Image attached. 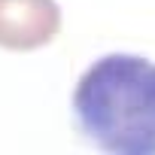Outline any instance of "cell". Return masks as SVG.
Returning <instances> with one entry per match:
<instances>
[{
  "mask_svg": "<svg viewBox=\"0 0 155 155\" xmlns=\"http://www.w3.org/2000/svg\"><path fill=\"white\" fill-rule=\"evenodd\" d=\"M73 125L110 155H155V61L110 52L91 61L73 88Z\"/></svg>",
  "mask_w": 155,
  "mask_h": 155,
  "instance_id": "1",
  "label": "cell"
},
{
  "mask_svg": "<svg viewBox=\"0 0 155 155\" xmlns=\"http://www.w3.org/2000/svg\"><path fill=\"white\" fill-rule=\"evenodd\" d=\"M61 31L55 0H0V49L34 52L49 46Z\"/></svg>",
  "mask_w": 155,
  "mask_h": 155,
  "instance_id": "2",
  "label": "cell"
}]
</instances>
